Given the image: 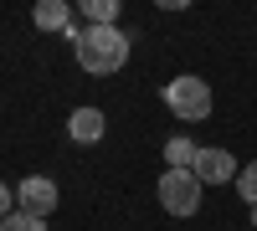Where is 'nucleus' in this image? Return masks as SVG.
Returning <instances> with one entry per match:
<instances>
[{
	"label": "nucleus",
	"mask_w": 257,
	"mask_h": 231,
	"mask_svg": "<svg viewBox=\"0 0 257 231\" xmlns=\"http://www.w3.org/2000/svg\"><path fill=\"white\" fill-rule=\"evenodd\" d=\"M72 52H77V67L82 72L108 77V72H118L123 62H128V36L118 26H88V31L72 41Z\"/></svg>",
	"instance_id": "obj_1"
},
{
	"label": "nucleus",
	"mask_w": 257,
	"mask_h": 231,
	"mask_svg": "<svg viewBox=\"0 0 257 231\" xmlns=\"http://www.w3.org/2000/svg\"><path fill=\"white\" fill-rule=\"evenodd\" d=\"M165 103H170V113L175 118H185V123H201V118H211V88L201 77H175V82H165Z\"/></svg>",
	"instance_id": "obj_2"
},
{
	"label": "nucleus",
	"mask_w": 257,
	"mask_h": 231,
	"mask_svg": "<svg viewBox=\"0 0 257 231\" xmlns=\"http://www.w3.org/2000/svg\"><path fill=\"white\" fill-rule=\"evenodd\" d=\"M155 195L170 216H196L201 211V180L190 175V170H165L160 185H155Z\"/></svg>",
	"instance_id": "obj_3"
},
{
	"label": "nucleus",
	"mask_w": 257,
	"mask_h": 231,
	"mask_svg": "<svg viewBox=\"0 0 257 231\" xmlns=\"http://www.w3.org/2000/svg\"><path fill=\"white\" fill-rule=\"evenodd\" d=\"M16 205H21V211H26V216L47 221V216L57 211V185H52L47 175H26V180L16 185Z\"/></svg>",
	"instance_id": "obj_4"
},
{
	"label": "nucleus",
	"mask_w": 257,
	"mask_h": 231,
	"mask_svg": "<svg viewBox=\"0 0 257 231\" xmlns=\"http://www.w3.org/2000/svg\"><path fill=\"white\" fill-rule=\"evenodd\" d=\"M237 170L242 164L226 149H196V164H190V175H196L201 185H226V180H237Z\"/></svg>",
	"instance_id": "obj_5"
},
{
	"label": "nucleus",
	"mask_w": 257,
	"mask_h": 231,
	"mask_svg": "<svg viewBox=\"0 0 257 231\" xmlns=\"http://www.w3.org/2000/svg\"><path fill=\"white\" fill-rule=\"evenodd\" d=\"M103 129H108V118H103L98 108H77V113L67 118L72 144H98V139H103Z\"/></svg>",
	"instance_id": "obj_6"
},
{
	"label": "nucleus",
	"mask_w": 257,
	"mask_h": 231,
	"mask_svg": "<svg viewBox=\"0 0 257 231\" xmlns=\"http://www.w3.org/2000/svg\"><path fill=\"white\" fill-rule=\"evenodd\" d=\"M31 21L41 31H67L72 26V11H67V0H41V6L31 11Z\"/></svg>",
	"instance_id": "obj_7"
},
{
	"label": "nucleus",
	"mask_w": 257,
	"mask_h": 231,
	"mask_svg": "<svg viewBox=\"0 0 257 231\" xmlns=\"http://www.w3.org/2000/svg\"><path fill=\"white\" fill-rule=\"evenodd\" d=\"M165 164H170V170H190V164H196V144L175 134V139L165 144Z\"/></svg>",
	"instance_id": "obj_8"
},
{
	"label": "nucleus",
	"mask_w": 257,
	"mask_h": 231,
	"mask_svg": "<svg viewBox=\"0 0 257 231\" xmlns=\"http://www.w3.org/2000/svg\"><path fill=\"white\" fill-rule=\"evenodd\" d=\"M82 16H88V26H113L118 21V0H82Z\"/></svg>",
	"instance_id": "obj_9"
},
{
	"label": "nucleus",
	"mask_w": 257,
	"mask_h": 231,
	"mask_svg": "<svg viewBox=\"0 0 257 231\" xmlns=\"http://www.w3.org/2000/svg\"><path fill=\"white\" fill-rule=\"evenodd\" d=\"M237 190H242V200H247V205H257V159L237 170Z\"/></svg>",
	"instance_id": "obj_10"
},
{
	"label": "nucleus",
	"mask_w": 257,
	"mask_h": 231,
	"mask_svg": "<svg viewBox=\"0 0 257 231\" xmlns=\"http://www.w3.org/2000/svg\"><path fill=\"white\" fill-rule=\"evenodd\" d=\"M0 231H47V221H36V216H26V211H11L6 221H0Z\"/></svg>",
	"instance_id": "obj_11"
},
{
	"label": "nucleus",
	"mask_w": 257,
	"mask_h": 231,
	"mask_svg": "<svg viewBox=\"0 0 257 231\" xmlns=\"http://www.w3.org/2000/svg\"><path fill=\"white\" fill-rule=\"evenodd\" d=\"M6 216H11V185L0 180V221H6Z\"/></svg>",
	"instance_id": "obj_12"
},
{
	"label": "nucleus",
	"mask_w": 257,
	"mask_h": 231,
	"mask_svg": "<svg viewBox=\"0 0 257 231\" xmlns=\"http://www.w3.org/2000/svg\"><path fill=\"white\" fill-rule=\"evenodd\" d=\"M252 221H257V205H252ZM252 231H257V226H252Z\"/></svg>",
	"instance_id": "obj_13"
}]
</instances>
